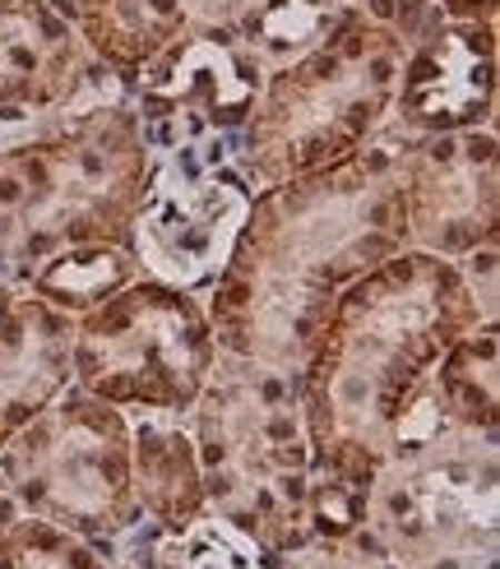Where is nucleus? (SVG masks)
<instances>
[{
	"instance_id": "a878e982",
	"label": "nucleus",
	"mask_w": 500,
	"mask_h": 569,
	"mask_svg": "<svg viewBox=\"0 0 500 569\" xmlns=\"http://www.w3.org/2000/svg\"><path fill=\"white\" fill-rule=\"evenodd\" d=\"M412 569H496V551H459V556H436Z\"/></svg>"
},
{
	"instance_id": "4468645a",
	"label": "nucleus",
	"mask_w": 500,
	"mask_h": 569,
	"mask_svg": "<svg viewBox=\"0 0 500 569\" xmlns=\"http://www.w3.org/2000/svg\"><path fill=\"white\" fill-rule=\"evenodd\" d=\"M74 320L14 288L0 310V445L74 385Z\"/></svg>"
},
{
	"instance_id": "f257e3e1",
	"label": "nucleus",
	"mask_w": 500,
	"mask_h": 569,
	"mask_svg": "<svg viewBox=\"0 0 500 569\" xmlns=\"http://www.w3.org/2000/svg\"><path fill=\"white\" fill-rule=\"evenodd\" d=\"M412 139L384 121L352 158L250 194L228 264L200 297L222 357L301 371L339 292L403 250L399 172Z\"/></svg>"
},
{
	"instance_id": "412c9836",
	"label": "nucleus",
	"mask_w": 500,
	"mask_h": 569,
	"mask_svg": "<svg viewBox=\"0 0 500 569\" xmlns=\"http://www.w3.org/2000/svg\"><path fill=\"white\" fill-rule=\"evenodd\" d=\"M0 569H111V560L89 537L23 515L0 542Z\"/></svg>"
},
{
	"instance_id": "a211bd4d",
	"label": "nucleus",
	"mask_w": 500,
	"mask_h": 569,
	"mask_svg": "<svg viewBox=\"0 0 500 569\" xmlns=\"http://www.w3.org/2000/svg\"><path fill=\"white\" fill-rule=\"evenodd\" d=\"M130 278H139L126 241H89V246H66L51 250L47 260H38L19 278V288H28L38 301H47L61 316H83L111 292H121Z\"/></svg>"
},
{
	"instance_id": "20e7f679",
	"label": "nucleus",
	"mask_w": 500,
	"mask_h": 569,
	"mask_svg": "<svg viewBox=\"0 0 500 569\" xmlns=\"http://www.w3.org/2000/svg\"><path fill=\"white\" fill-rule=\"evenodd\" d=\"M204 468V509L228 519L269 560L311 542V436L301 417V371L222 357L186 412Z\"/></svg>"
},
{
	"instance_id": "2eb2a0df",
	"label": "nucleus",
	"mask_w": 500,
	"mask_h": 569,
	"mask_svg": "<svg viewBox=\"0 0 500 569\" xmlns=\"http://www.w3.org/2000/svg\"><path fill=\"white\" fill-rule=\"evenodd\" d=\"M130 487L139 523L181 532L204 515V468L177 412H130Z\"/></svg>"
},
{
	"instance_id": "9d476101",
	"label": "nucleus",
	"mask_w": 500,
	"mask_h": 569,
	"mask_svg": "<svg viewBox=\"0 0 500 569\" xmlns=\"http://www.w3.org/2000/svg\"><path fill=\"white\" fill-rule=\"evenodd\" d=\"M264 89V66L232 28L186 23L153 61L130 79V107L149 149L190 139H237Z\"/></svg>"
},
{
	"instance_id": "b1692460",
	"label": "nucleus",
	"mask_w": 500,
	"mask_h": 569,
	"mask_svg": "<svg viewBox=\"0 0 500 569\" xmlns=\"http://www.w3.org/2000/svg\"><path fill=\"white\" fill-rule=\"evenodd\" d=\"M190 23H213V28H232L256 0H181Z\"/></svg>"
},
{
	"instance_id": "6ab92c4d",
	"label": "nucleus",
	"mask_w": 500,
	"mask_h": 569,
	"mask_svg": "<svg viewBox=\"0 0 500 569\" xmlns=\"http://www.w3.org/2000/svg\"><path fill=\"white\" fill-rule=\"evenodd\" d=\"M121 542L134 551L139 569H273V560L241 528L209 509L181 532H153L149 523H134Z\"/></svg>"
},
{
	"instance_id": "7ed1b4c3",
	"label": "nucleus",
	"mask_w": 500,
	"mask_h": 569,
	"mask_svg": "<svg viewBox=\"0 0 500 569\" xmlns=\"http://www.w3.org/2000/svg\"><path fill=\"white\" fill-rule=\"evenodd\" d=\"M153 149L130 89L93 70L74 102L0 121V278L14 282L51 250L126 241L149 190Z\"/></svg>"
},
{
	"instance_id": "f3484780",
	"label": "nucleus",
	"mask_w": 500,
	"mask_h": 569,
	"mask_svg": "<svg viewBox=\"0 0 500 569\" xmlns=\"http://www.w3.org/2000/svg\"><path fill=\"white\" fill-rule=\"evenodd\" d=\"M436 408L463 436H496L500 412V333L496 325L468 329L427 376Z\"/></svg>"
},
{
	"instance_id": "ddd939ff",
	"label": "nucleus",
	"mask_w": 500,
	"mask_h": 569,
	"mask_svg": "<svg viewBox=\"0 0 500 569\" xmlns=\"http://www.w3.org/2000/svg\"><path fill=\"white\" fill-rule=\"evenodd\" d=\"M93 70L56 0H0V117L61 111Z\"/></svg>"
},
{
	"instance_id": "1a4fd4ad",
	"label": "nucleus",
	"mask_w": 500,
	"mask_h": 569,
	"mask_svg": "<svg viewBox=\"0 0 500 569\" xmlns=\"http://www.w3.org/2000/svg\"><path fill=\"white\" fill-rule=\"evenodd\" d=\"M500 453L491 440H440L384 459L371 481L367 532L394 569L436 556L496 551Z\"/></svg>"
},
{
	"instance_id": "f8f14e48",
	"label": "nucleus",
	"mask_w": 500,
	"mask_h": 569,
	"mask_svg": "<svg viewBox=\"0 0 500 569\" xmlns=\"http://www.w3.org/2000/svg\"><path fill=\"white\" fill-rule=\"evenodd\" d=\"M496 19L440 14L408 42L389 121L408 134H450L496 121Z\"/></svg>"
},
{
	"instance_id": "393cba45",
	"label": "nucleus",
	"mask_w": 500,
	"mask_h": 569,
	"mask_svg": "<svg viewBox=\"0 0 500 569\" xmlns=\"http://www.w3.org/2000/svg\"><path fill=\"white\" fill-rule=\"evenodd\" d=\"M436 10L454 19H500V0H436Z\"/></svg>"
},
{
	"instance_id": "6e6552de",
	"label": "nucleus",
	"mask_w": 500,
	"mask_h": 569,
	"mask_svg": "<svg viewBox=\"0 0 500 569\" xmlns=\"http://www.w3.org/2000/svg\"><path fill=\"white\" fill-rule=\"evenodd\" d=\"M250 186L232 158V139H190L153 153L149 190L126 232L134 269L204 297L228 264L250 213Z\"/></svg>"
},
{
	"instance_id": "aec40b11",
	"label": "nucleus",
	"mask_w": 500,
	"mask_h": 569,
	"mask_svg": "<svg viewBox=\"0 0 500 569\" xmlns=\"http://www.w3.org/2000/svg\"><path fill=\"white\" fill-rule=\"evenodd\" d=\"M357 6L352 0H256L232 33L246 42V51L269 70L297 61L301 51H311L339 28Z\"/></svg>"
},
{
	"instance_id": "0eeeda50",
	"label": "nucleus",
	"mask_w": 500,
	"mask_h": 569,
	"mask_svg": "<svg viewBox=\"0 0 500 569\" xmlns=\"http://www.w3.org/2000/svg\"><path fill=\"white\" fill-rule=\"evenodd\" d=\"M74 389L121 412H177L200 398L218 343L194 292L130 278L93 310L74 316Z\"/></svg>"
},
{
	"instance_id": "9b49d317",
	"label": "nucleus",
	"mask_w": 500,
	"mask_h": 569,
	"mask_svg": "<svg viewBox=\"0 0 500 569\" xmlns=\"http://www.w3.org/2000/svg\"><path fill=\"white\" fill-rule=\"evenodd\" d=\"M403 246L440 260L500 246V134L491 126L412 139L399 172Z\"/></svg>"
},
{
	"instance_id": "423d86ee",
	"label": "nucleus",
	"mask_w": 500,
	"mask_h": 569,
	"mask_svg": "<svg viewBox=\"0 0 500 569\" xmlns=\"http://www.w3.org/2000/svg\"><path fill=\"white\" fill-rule=\"evenodd\" d=\"M0 472L23 515L89 537L102 551L139 523L130 487V412L74 385L0 445Z\"/></svg>"
},
{
	"instance_id": "39448f33",
	"label": "nucleus",
	"mask_w": 500,
	"mask_h": 569,
	"mask_svg": "<svg viewBox=\"0 0 500 569\" xmlns=\"http://www.w3.org/2000/svg\"><path fill=\"white\" fill-rule=\"evenodd\" d=\"M403 42L352 10L324 42L264 74L232 139L241 177L264 190L367 149L394 111Z\"/></svg>"
},
{
	"instance_id": "5701e85b",
	"label": "nucleus",
	"mask_w": 500,
	"mask_h": 569,
	"mask_svg": "<svg viewBox=\"0 0 500 569\" xmlns=\"http://www.w3.org/2000/svg\"><path fill=\"white\" fill-rule=\"evenodd\" d=\"M352 6L367 14L371 23L389 28V33H394L403 47L436 19V0H352Z\"/></svg>"
},
{
	"instance_id": "dca6fc26",
	"label": "nucleus",
	"mask_w": 500,
	"mask_h": 569,
	"mask_svg": "<svg viewBox=\"0 0 500 569\" xmlns=\"http://www.w3.org/2000/svg\"><path fill=\"white\" fill-rule=\"evenodd\" d=\"M56 10L70 19L83 51L126 89L190 23L181 0H56Z\"/></svg>"
},
{
	"instance_id": "f03ea898",
	"label": "nucleus",
	"mask_w": 500,
	"mask_h": 569,
	"mask_svg": "<svg viewBox=\"0 0 500 569\" xmlns=\"http://www.w3.org/2000/svg\"><path fill=\"white\" fill-rule=\"evenodd\" d=\"M491 325L454 260L394 250L339 292L301 366L316 472L376 481L412 389L468 329Z\"/></svg>"
},
{
	"instance_id": "4be33fe9",
	"label": "nucleus",
	"mask_w": 500,
	"mask_h": 569,
	"mask_svg": "<svg viewBox=\"0 0 500 569\" xmlns=\"http://www.w3.org/2000/svg\"><path fill=\"white\" fill-rule=\"evenodd\" d=\"M273 569H394V565H389L376 537L361 528L348 542H306L292 556L273 560Z\"/></svg>"
},
{
	"instance_id": "bb28decb",
	"label": "nucleus",
	"mask_w": 500,
	"mask_h": 569,
	"mask_svg": "<svg viewBox=\"0 0 500 569\" xmlns=\"http://www.w3.org/2000/svg\"><path fill=\"white\" fill-rule=\"evenodd\" d=\"M23 519V509H19V500H14V491H10V481H6V472H0V542H6V532L14 528Z\"/></svg>"
}]
</instances>
